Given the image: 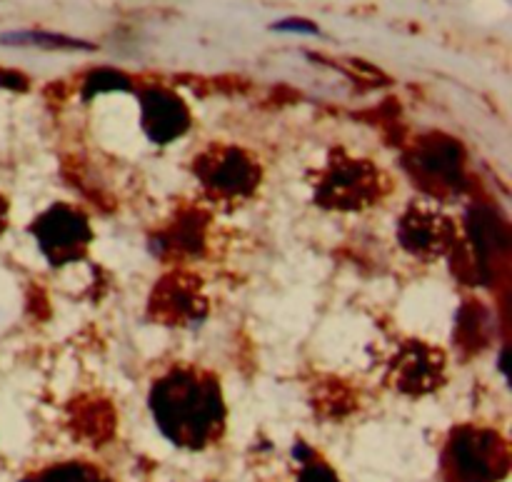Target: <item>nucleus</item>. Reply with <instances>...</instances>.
Segmentation results:
<instances>
[{"label": "nucleus", "mask_w": 512, "mask_h": 482, "mask_svg": "<svg viewBox=\"0 0 512 482\" xmlns=\"http://www.w3.org/2000/svg\"><path fill=\"white\" fill-rule=\"evenodd\" d=\"M150 410L160 433L178 448L200 450L220 433L225 405L213 378L170 373L150 390Z\"/></svg>", "instance_id": "f257e3e1"}, {"label": "nucleus", "mask_w": 512, "mask_h": 482, "mask_svg": "<svg viewBox=\"0 0 512 482\" xmlns=\"http://www.w3.org/2000/svg\"><path fill=\"white\" fill-rule=\"evenodd\" d=\"M508 445L498 433L465 428L450 438L443 468L448 482H500L508 475Z\"/></svg>", "instance_id": "f03ea898"}, {"label": "nucleus", "mask_w": 512, "mask_h": 482, "mask_svg": "<svg viewBox=\"0 0 512 482\" xmlns=\"http://www.w3.org/2000/svg\"><path fill=\"white\" fill-rule=\"evenodd\" d=\"M30 233L35 235L40 250L55 265H63L80 258L85 253V248H88L90 238H93L85 215L68 208V205H55L48 213L40 215L30 225Z\"/></svg>", "instance_id": "7ed1b4c3"}, {"label": "nucleus", "mask_w": 512, "mask_h": 482, "mask_svg": "<svg viewBox=\"0 0 512 482\" xmlns=\"http://www.w3.org/2000/svg\"><path fill=\"white\" fill-rule=\"evenodd\" d=\"M143 128L155 143H173L190 128V115L183 100L168 90H145L143 98Z\"/></svg>", "instance_id": "20e7f679"}, {"label": "nucleus", "mask_w": 512, "mask_h": 482, "mask_svg": "<svg viewBox=\"0 0 512 482\" xmlns=\"http://www.w3.org/2000/svg\"><path fill=\"white\" fill-rule=\"evenodd\" d=\"M373 180H375V170L368 168L365 163H345L335 165L325 180L320 183L318 195L323 200H328L330 208H360L365 200H370L373 195Z\"/></svg>", "instance_id": "39448f33"}, {"label": "nucleus", "mask_w": 512, "mask_h": 482, "mask_svg": "<svg viewBox=\"0 0 512 482\" xmlns=\"http://www.w3.org/2000/svg\"><path fill=\"white\" fill-rule=\"evenodd\" d=\"M200 178L210 188L223 195H230V198L233 195L253 193L255 183H258V173H255L253 163L243 153H238V150H225L223 155L205 158V165L200 168Z\"/></svg>", "instance_id": "423d86ee"}, {"label": "nucleus", "mask_w": 512, "mask_h": 482, "mask_svg": "<svg viewBox=\"0 0 512 482\" xmlns=\"http://www.w3.org/2000/svg\"><path fill=\"white\" fill-rule=\"evenodd\" d=\"M400 240L410 253H440L453 240V225L438 213H413L405 215L400 225Z\"/></svg>", "instance_id": "0eeeda50"}, {"label": "nucleus", "mask_w": 512, "mask_h": 482, "mask_svg": "<svg viewBox=\"0 0 512 482\" xmlns=\"http://www.w3.org/2000/svg\"><path fill=\"white\" fill-rule=\"evenodd\" d=\"M415 165L420 168V173L430 175L438 183L445 185H460L463 183V155L455 148V143L450 140H430L418 155H413Z\"/></svg>", "instance_id": "6e6552de"}, {"label": "nucleus", "mask_w": 512, "mask_h": 482, "mask_svg": "<svg viewBox=\"0 0 512 482\" xmlns=\"http://www.w3.org/2000/svg\"><path fill=\"white\" fill-rule=\"evenodd\" d=\"M435 375H440V360L435 353L428 350H413L405 355L403 368H400V378L408 380V390H423L433 385Z\"/></svg>", "instance_id": "1a4fd4ad"}, {"label": "nucleus", "mask_w": 512, "mask_h": 482, "mask_svg": "<svg viewBox=\"0 0 512 482\" xmlns=\"http://www.w3.org/2000/svg\"><path fill=\"white\" fill-rule=\"evenodd\" d=\"M113 90H130V80L125 78L123 73H118V70L100 68L88 75L83 95L85 98H93V95H100V93H113Z\"/></svg>", "instance_id": "9d476101"}, {"label": "nucleus", "mask_w": 512, "mask_h": 482, "mask_svg": "<svg viewBox=\"0 0 512 482\" xmlns=\"http://www.w3.org/2000/svg\"><path fill=\"white\" fill-rule=\"evenodd\" d=\"M3 43L8 45H43V48H90L88 43L80 40L65 38V35H50V33H8L3 35Z\"/></svg>", "instance_id": "9b49d317"}, {"label": "nucleus", "mask_w": 512, "mask_h": 482, "mask_svg": "<svg viewBox=\"0 0 512 482\" xmlns=\"http://www.w3.org/2000/svg\"><path fill=\"white\" fill-rule=\"evenodd\" d=\"M30 482H105L95 475V470L85 468V465H58V468L48 470L40 475L38 480Z\"/></svg>", "instance_id": "f8f14e48"}, {"label": "nucleus", "mask_w": 512, "mask_h": 482, "mask_svg": "<svg viewBox=\"0 0 512 482\" xmlns=\"http://www.w3.org/2000/svg\"><path fill=\"white\" fill-rule=\"evenodd\" d=\"M298 482H338V478H335L333 470L325 468V465H308V468L300 473Z\"/></svg>", "instance_id": "ddd939ff"}, {"label": "nucleus", "mask_w": 512, "mask_h": 482, "mask_svg": "<svg viewBox=\"0 0 512 482\" xmlns=\"http://www.w3.org/2000/svg\"><path fill=\"white\" fill-rule=\"evenodd\" d=\"M273 28L283 30V33H318V25L310 23V20H298V18L280 20V23H275Z\"/></svg>", "instance_id": "4468645a"}, {"label": "nucleus", "mask_w": 512, "mask_h": 482, "mask_svg": "<svg viewBox=\"0 0 512 482\" xmlns=\"http://www.w3.org/2000/svg\"><path fill=\"white\" fill-rule=\"evenodd\" d=\"M0 85L13 90H23L25 88V78L20 73H10V70H0Z\"/></svg>", "instance_id": "2eb2a0df"}, {"label": "nucleus", "mask_w": 512, "mask_h": 482, "mask_svg": "<svg viewBox=\"0 0 512 482\" xmlns=\"http://www.w3.org/2000/svg\"><path fill=\"white\" fill-rule=\"evenodd\" d=\"M293 455H295V458H298V460H305V458H308V455H310V450H305V445H298V448L293 450Z\"/></svg>", "instance_id": "dca6fc26"}, {"label": "nucleus", "mask_w": 512, "mask_h": 482, "mask_svg": "<svg viewBox=\"0 0 512 482\" xmlns=\"http://www.w3.org/2000/svg\"><path fill=\"white\" fill-rule=\"evenodd\" d=\"M3 215H5V205H3V200H0V223H3Z\"/></svg>", "instance_id": "f3484780"}]
</instances>
